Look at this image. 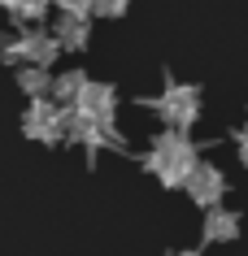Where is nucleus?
<instances>
[{
  "instance_id": "obj_1",
  "label": "nucleus",
  "mask_w": 248,
  "mask_h": 256,
  "mask_svg": "<svg viewBox=\"0 0 248 256\" xmlns=\"http://www.w3.org/2000/svg\"><path fill=\"white\" fill-rule=\"evenodd\" d=\"M196 161H200L196 144L187 139V130H174V126H165L161 135L148 144V152H144V170H148L165 191H179L183 182H187V174L196 170Z\"/></svg>"
},
{
  "instance_id": "obj_2",
  "label": "nucleus",
  "mask_w": 248,
  "mask_h": 256,
  "mask_svg": "<svg viewBox=\"0 0 248 256\" xmlns=\"http://www.w3.org/2000/svg\"><path fill=\"white\" fill-rule=\"evenodd\" d=\"M144 104L161 118V126H174V130H192L200 122V108H205V92L196 82H179V78H165V87L157 96H148Z\"/></svg>"
},
{
  "instance_id": "obj_3",
  "label": "nucleus",
  "mask_w": 248,
  "mask_h": 256,
  "mask_svg": "<svg viewBox=\"0 0 248 256\" xmlns=\"http://www.w3.org/2000/svg\"><path fill=\"white\" fill-rule=\"evenodd\" d=\"M22 135L35 139V144H48V148L66 144V135H70V108L57 104L53 96H35V100L27 104V113H22Z\"/></svg>"
},
{
  "instance_id": "obj_4",
  "label": "nucleus",
  "mask_w": 248,
  "mask_h": 256,
  "mask_svg": "<svg viewBox=\"0 0 248 256\" xmlns=\"http://www.w3.org/2000/svg\"><path fill=\"white\" fill-rule=\"evenodd\" d=\"M66 144H79L87 156L96 152H126V135L118 130V122H96V118H83L70 108V135Z\"/></svg>"
},
{
  "instance_id": "obj_5",
  "label": "nucleus",
  "mask_w": 248,
  "mask_h": 256,
  "mask_svg": "<svg viewBox=\"0 0 248 256\" xmlns=\"http://www.w3.org/2000/svg\"><path fill=\"white\" fill-rule=\"evenodd\" d=\"M57 56H61V44H57L53 30L40 26H18L14 30V48H9V66H57Z\"/></svg>"
},
{
  "instance_id": "obj_6",
  "label": "nucleus",
  "mask_w": 248,
  "mask_h": 256,
  "mask_svg": "<svg viewBox=\"0 0 248 256\" xmlns=\"http://www.w3.org/2000/svg\"><path fill=\"white\" fill-rule=\"evenodd\" d=\"M183 191H187V200H192L196 208H213V204H222V200H226L231 182H226V174H222L218 165H209V161H196V170L187 174Z\"/></svg>"
},
{
  "instance_id": "obj_7",
  "label": "nucleus",
  "mask_w": 248,
  "mask_h": 256,
  "mask_svg": "<svg viewBox=\"0 0 248 256\" xmlns=\"http://www.w3.org/2000/svg\"><path fill=\"white\" fill-rule=\"evenodd\" d=\"M74 113L83 118H96V122H118V92H113L109 82H83L79 100H74Z\"/></svg>"
},
{
  "instance_id": "obj_8",
  "label": "nucleus",
  "mask_w": 248,
  "mask_h": 256,
  "mask_svg": "<svg viewBox=\"0 0 248 256\" xmlns=\"http://www.w3.org/2000/svg\"><path fill=\"white\" fill-rule=\"evenodd\" d=\"M239 230H244V217L235 208H222V204L205 208V226H200V239L205 243H235Z\"/></svg>"
},
{
  "instance_id": "obj_9",
  "label": "nucleus",
  "mask_w": 248,
  "mask_h": 256,
  "mask_svg": "<svg viewBox=\"0 0 248 256\" xmlns=\"http://www.w3.org/2000/svg\"><path fill=\"white\" fill-rule=\"evenodd\" d=\"M53 35H57V44H61V52H83V48L92 44V18L87 14H57Z\"/></svg>"
},
{
  "instance_id": "obj_10",
  "label": "nucleus",
  "mask_w": 248,
  "mask_h": 256,
  "mask_svg": "<svg viewBox=\"0 0 248 256\" xmlns=\"http://www.w3.org/2000/svg\"><path fill=\"white\" fill-rule=\"evenodd\" d=\"M83 82H87V74H83L79 66H74V70H61V74H53V87H48V96H53L57 104L74 108V100H79V92H83Z\"/></svg>"
},
{
  "instance_id": "obj_11",
  "label": "nucleus",
  "mask_w": 248,
  "mask_h": 256,
  "mask_svg": "<svg viewBox=\"0 0 248 256\" xmlns=\"http://www.w3.org/2000/svg\"><path fill=\"white\" fill-rule=\"evenodd\" d=\"M48 87H53V70L48 66H18V92L27 96V100L48 96Z\"/></svg>"
},
{
  "instance_id": "obj_12",
  "label": "nucleus",
  "mask_w": 248,
  "mask_h": 256,
  "mask_svg": "<svg viewBox=\"0 0 248 256\" xmlns=\"http://www.w3.org/2000/svg\"><path fill=\"white\" fill-rule=\"evenodd\" d=\"M135 0H92V18H126Z\"/></svg>"
},
{
  "instance_id": "obj_13",
  "label": "nucleus",
  "mask_w": 248,
  "mask_h": 256,
  "mask_svg": "<svg viewBox=\"0 0 248 256\" xmlns=\"http://www.w3.org/2000/svg\"><path fill=\"white\" fill-rule=\"evenodd\" d=\"M57 14H87L92 18V0H53Z\"/></svg>"
},
{
  "instance_id": "obj_14",
  "label": "nucleus",
  "mask_w": 248,
  "mask_h": 256,
  "mask_svg": "<svg viewBox=\"0 0 248 256\" xmlns=\"http://www.w3.org/2000/svg\"><path fill=\"white\" fill-rule=\"evenodd\" d=\"M235 152H239V161L248 165V122L239 126V130H235Z\"/></svg>"
},
{
  "instance_id": "obj_15",
  "label": "nucleus",
  "mask_w": 248,
  "mask_h": 256,
  "mask_svg": "<svg viewBox=\"0 0 248 256\" xmlns=\"http://www.w3.org/2000/svg\"><path fill=\"white\" fill-rule=\"evenodd\" d=\"M9 48H14V30H0V66H9Z\"/></svg>"
},
{
  "instance_id": "obj_16",
  "label": "nucleus",
  "mask_w": 248,
  "mask_h": 256,
  "mask_svg": "<svg viewBox=\"0 0 248 256\" xmlns=\"http://www.w3.org/2000/svg\"><path fill=\"white\" fill-rule=\"evenodd\" d=\"M170 256H200V252H170Z\"/></svg>"
}]
</instances>
